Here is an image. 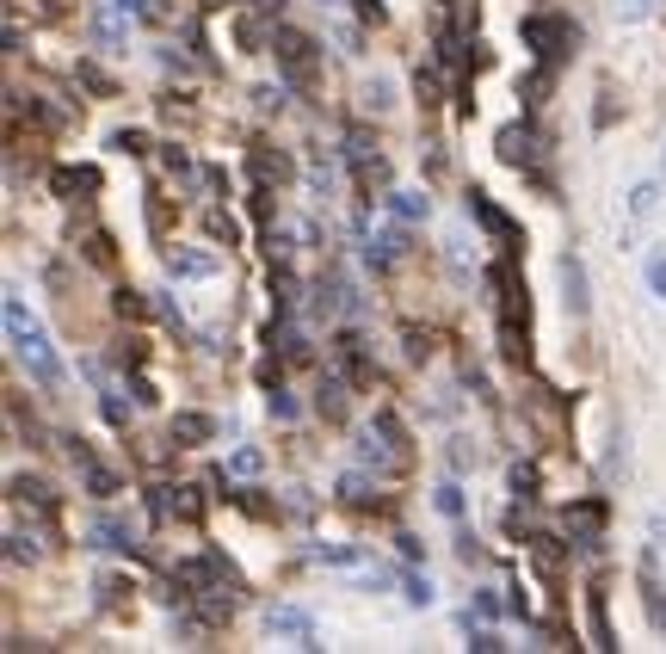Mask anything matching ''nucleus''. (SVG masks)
Wrapping results in <instances>:
<instances>
[{
	"mask_svg": "<svg viewBox=\"0 0 666 654\" xmlns=\"http://www.w3.org/2000/svg\"><path fill=\"white\" fill-rule=\"evenodd\" d=\"M6 340H13V358L32 371L37 389H62V358L50 352V334L25 315V297H19V290H6Z\"/></svg>",
	"mask_w": 666,
	"mask_h": 654,
	"instance_id": "obj_1",
	"label": "nucleus"
},
{
	"mask_svg": "<svg viewBox=\"0 0 666 654\" xmlns=\"http://www.w3.org/2000/svg\"><path fill=\"white\" fill-rule=\"evenodd\" d=\"M272 56H278V74H284V87H315V37L309 32H296V25H278L272 32Z\"/></svg>",
	"mask_w": 666,
	"mask_h": 654,
	"instance_id": "obj_2",
	"label": "nucleus"
},
{
	"mask_svg": "<svg viewBox=\"0 0 666 654\" xmlns=\"http://www.w3.org/2000/svg\"><path fill=\"white\" fill-rule=\"evenodd\" d=\"M574 37L580 32H574L561 13H530L525 19V43H530V56H537L543 69H561V56L574 50Z\"/></svg>",
	"mask_w": 666,
	"mask_h": 654,
	"instance_id": "obj_3",
	"label": "nucleus"
},
{
	"mask_svg": "<svg viewBox=\"0 0 666 654\" xmlns=\"http://www.w3.org/2000/svg\"><path fill=\"white\" fill-rule=\"evenodd\" d=\"M333 365L346 371L352 389H371V383H377V365L364 358V340H358V334H340V340H333Z\"/></svg>",
	"mask_w": 666,
	"mask_h": 654,
	"instance_id": "obj_4",
	"label": "nucleus"
},
{
	"mask_svg": "<svg viewBox=\"0 0 666 654\" xmlns=\"http://www.w3.org/2000/svg\"><path fill=\"white\" fill-rule=\"evenodd\" d=\"M266 630H272V636H290L296 649H321L315 642V618H309L303 605H278V611L266 618Z\"/></svg>",
	"mask_w": 666,
	"mask_h": 654,
	"instance_id": "obj_5",
	"label": "nucleus"
},
{
	"mask_svg": "<svg viewBox=\"0 0 666 654\" xmlns=\"http://www.w3.org/2000/svg\"><path fill=\"white\" fill-rule=\"evenodd\" d=\"M247 167H253V179H259V185H272V179H290V161H284V155H272V142H253V148H247Z\"/></svg>",
	"mask_w": 666,
	"mask_h": 654,
	"instance_id": "obj_6",
	"label": "nucleus"
},
{
	"mask_svg": "<svg viewBox=\"0 0 666 654\" xmlns=\"http://www.w3.org/2000/svg\"><path fill=\"white\" fill-rule=\"evenodd\" d=\"M469 216H482V223H488V229H493V235H500V242H506V247L519 242V229H512V216H506V210L493 204L488 192H469Z\"/></svg>",
	"mask_w": 666,
	"mask_h": 654,
	"instance_id": "obj_7",
	"label": "nucleus"
},
{
	"mask_svg": "<svg viewBox=\"0 0 666 654\" xmlns=\"http://www.w3.org/2000/svg\"><path fill=\"white\" fill-rule=\"evenodd\" d=\"M50 192H56V198H80V192H99V173H93V167H56V173H50Z\"/></svg>",
	"mask_w": 666,
	"mask_h": 654,
	"instance_id": "obj_8",
	"label": "nucleus"
},
{
	"mask_svg": "<svg viewBox=\"0 0 666 654\" xmlns=\"http://www.w3.org/2000/svg\"><path fill=\"white\" fill-rule=\"evenodd\" d=\"M561 290H568V309H574V315H586V309H593V297H586V266H580L574 253L561 260Z\"/></svg>",
	"mask_w": 666,
	"mask_h": 654,
	"instance_id": "obj_9",
	"label": "nucleus"
},
{
	"mask_svg": "<svg viewBox=\"0 0 666 654\" xmlns=\"http://www.w3.org/2000/svg\"><path fill=\"white\" fill-rule=\"evenodd\" d=\"M493 148H500V161L525 167V161H530V130H525V124H506V130L493 137Z\"/></svg>",
	"mask_w": 666,
	"mask_h": 654,
	"instance_id": "obj_10",
	"label": "nucleus"
},
{
	"mask_svg": "<svg viewBox=\"0 0 666 654\" xmlns=\"http://www.w3.org/2000/svg\"><path fill=\"white\" fill-rule=\"evenodd\" d=\"M6 488H13V500H32V507H37L43 518L56 513V494H50V482H37V476H13Z\"/></svg>",
	"mask_w": 666,
	"mask_h": 654,
	"instance_id": "obj_11",
	"label": "nucleus"
},
{
	"mask_svg": "<svg viewBox=\"0 0 666 654\" xmlns=\"http://www.w3.org/2000/svg\"><path fill=\"white\" fill-rule=\"evenodd\" d=\"M174 439H179V445H211V439H216V420H211V413H179V420H174Z\"/></svg>",
	"mask_w": 666,
	"mask_h": 654,
	"instance_id": "obj_12",
	"label": "nucleus"
},
{
	"mask_svg": "<svg viewBox=\"0 0 666 654\" xmlns=\"http://www.w3.org/2000/svg\"><path fill=\"white\" fill-rule=\"evenodd\" d=\"M315 408L327 413V420H346V371H340V377H321Z\"/></svg>",
	"mask_w": 666,
	"mask_h": 654,
	"instance_id": "obj_13",
	"label": "nucleus"
},
{
	"mask_svg": "<svg viewBox=\"0 0 666 654\" xmlns=\"http://www.w3.org/2000/svg\"><path fill=\"white\" fill-rule=\"evenodd\" d=\"M74 81H80L87 93H99V100H111V93H117V81H111L99 62H74Z\"/></svg>",
	"mask_w": 666,
	"mask_h": 654,
	"instance_id": "obj_14",
	"label": "nucleus"
},
{
	"mask_svg": "<svg viewBox=\"0 0 666 654\" xmlns=\"http://www.w3.org/2000/svg\"><path fill=\"white\" fill-rule=\"evenodd\" d=\"M389 216H395V223H420L426 216V192H389Z\"/></svg>",
	"mask_w": 666,
	"mask_h": 654,
	"instance_id": "obj_15",
	"label": "nucleus"
},
{
	"mask_svg": "<svg viewBox=\"0 0 666 654\" xmlns=\"http://www.w3.org/2000/svg\"><path fill=\"white\" fill-rule=\"evenodd\" d=\"M654 204H661V185H654V179H642V185L630 192V223H648Z\"/></svg>",
	"mask_w": 666,
	"mask_h": 654,
	"instance_id": "obj_16",
	"label": "nucleus"
},
{
	"mask_svg": "<svg viewBox=\"0 0 666 654\" xmlns=\"http://www.w3.org/2000/svg\"><path fill=\"white\" fill-rule=\"evenodd\" d=\"M80 476H87V488H93V494H99V500H111V494H117V488H124V476H117V469H106V463H87V469H80Z\"/></svg>",
	"mask_w": 666,
	"mask_h": 654,
	"instance_id": "obj_17",
	"label": "nucleus"
},
{
	"mask_svg": "<svg viewBox=\"0 0 666 654\" xmlns=\"http://www.w3.org/2000/svg\"><path fill=\"white\" fill-rule=\"evenodd\" d=\"M167 266H174V278H211V272H216L211 253H174Z\"/></svg>",
	"mask_w": 666,
	"mask_h": 654,
	"instance_id": "obj_18",
	"label": "nucleus"
},
{
	"mask_svg": "<svg viewBox=\"0 0 666 654\" xmlns=\"http://www.w3.org/2000/svg\"><path fill=\"white\" fill-rule=\"evenodd\" d=\"M586 611H593V649H617V642H611V623H605V586H593Z\"/></svg>",
	"mask_w": 666,
	"mask_h": 654,
	"instance_id": "obj_19",
	"label": "nucleus"
},
{
	"mask_svg": "<svg viewBox=\"0 0 666 654\" xmlns=\"http://www.w3.org/2000/svg\"><path fill=\"white\" fill-rule=\"evenodd\" d=\"M174 513L185 518V525H198V518H204V494H198V488H174Z\"/></svg>",
	"mask_w": 666,
	"mask_h": 654,
	"instance_id": "obj_20",
	"label": "nucleus"
},
{
	"mask_svg": "<svg viewBox=\"0 0 666 654\" xmlns=\"http://www.w3.org/2000/svg\"><path fill=\"white\" fill-rule=\"evenodd\" d=\"M309 555H315V562H327V568H358V562H364V550H346V544H333V550L321 544V550H309Z\"/></svg>",
	"mask_w": 666,
	"mask_h": 654,
	"instance_id": "obj_21",
	"label": "nucleus"
},
{
	"mask_svg": "<svg viewBox=\"0 0 666 654\" xmlns=\"http://www.w3.org/2000/svg\"><path fill=\"white\" fill-rule=\"evenodd\" d=\"M204 229H211L216 242H229V247L241 242V229H235V216H229V210H211V216H204Z\"/></svg>",
	"mask_w": 666,
	"mask_h": 654,
	"instance_id": "obj_22",
	"label": "nucleus"
},
{
	"mask_svg": "<svg viewBox=\"0 0 666 654\" xmlns=\"http://www.w3.org/2000/svg\"><path fill=\"white\" fill-rule=\"evenodd\" d=\"M148 518H155V525L179 518V513H174V488H148Z\"/></svg>",
	"mask_w": 666,
	"mask_h": 654,
	"instance_id": "obj_23",
	"label": "nucleus"
},
{
	"mask_svg": "<svg viewBox=\"0 0 666 654\" xmlns=\"http://www.w3.org/2000/svg\"><path fill=\"white\" fill-rule=\"evenodd\" d=\"M654 19V0H617V25H642Z\"/></svg>",
	"mask_w": 666,
	"mask_h": 654,
	"instance_id": "obj_24",
	"label": "nucleus"
},
{
	"mask_svg": "<svg viewBox=\"0 0 666 654\" xmlns=\"http://www.w3.org/2000/svg\"><path fill=\"white\" fill-rule=\"evenodd\" d=\"M229 500H235V507H247L253 518H272V507L259 500V488H229Z\"/></svg>",
	"mask_w": 666,
	"mask_h": 654,
	"instance_id": "obj_25",
	"label": "nucleus"
},
{
	"mask_svg": "<svg viewBox=\"0 0 666 654\" xmlns=\"http://www.w3.org/2000/svg\"><path fill=\"white\" fill-rule=\"evenodd\" d=\"M229 469H235V476H259V469H266V457H259L253 445H241L235 457H229Z\"/></svg>",
	"mask_w": 666,
	"mask_h": 654,
	"instance_id": "obj_26",
	"label": "nucleus"
},
{
	"mask_svg": "<svg viewBox=\"0 0 666 654\" xmlns=\"http://www.w3.org/2000/svg\"><path fill=\"white\" fill-rule=\"evenodd\" d=\"M111 148L117 155H148V137L142 130H111Z\"/></svg>",
	"mask_w": 666,
	"mask_h": 654,
	"instance_id": "obj_27",
	"label": "nucleus"
},
{
	"mask_svg": "<svg viewBox=\"0 0 666 654\" xmlns=\"http://www.w3.org/2000/svg\"><path fill=\"white\" fill-rule=\"evenodd\" d=\"M161 167L174 173V179H192V155H185V148L174 142V148H161Z\"/></svg>",
	"mask_w": 666,
	"mask_h": 654,
	"instance_id": "obj_28",
	"label": "nucleus"
},
{
	"mask_svg": "<svg viewBox=\"0 0 666 654\" xmlns=\"http://www.w3.org/2000/svg\"><path fill=\"white\" fill-rule=\"evenodd\" d=\"M340 500H346V507H364V500H371V482H364V476H340Z\"/></svg>",
	"mask_w": 666,
	"mask_h": 654,
	"instance_id": "obj_29",
	"label": "nucleus"
},
{
	"mask_svg": "<svg viewBox=\"0 0 666 654\" xmlns=\"http://www.w3.org/2000/svg\"><path fill=\"white\" fill-rule=\"evenodd\" d=\"M432 500H438V513H445V518H463V488H456V482H445Z\"/></svg>",
	"mask_w": 666,
	"mask_h": 654,
	"instance_id": "obj_30",
	"label": "nucleus"
},
{
	"mask_svg": "<svg viewBox=\"0 0 666 654\" xmlns=\"http://www.w3.org/2000/svg\"><path fill=\"white\" fill-rule=\"evenodd\" d=\"M266 408L278 413V420H296V402H290V389H284V383H272V395H266Z\"/></svg>",
	"mask_w": 666,
	"mask_h": 654,
	"instance_id": "obj_31",
	"label": "nucleus"
},
{
	"mask_svg": "<svg viewBox=\"0 0 666 654\" xmlns=\"http://www.w3.org/2000/svg\"><path fill=\"white\" fill-rule=\"evenodd\" d=\"M469 649H482V654H500L506 642H500L493 630H475V618H469Z\"/></svg>",
	"mask_w": 666,
	"mask_h": 654,
	"instance_id": "obj_32",
	"label": "nucleus"
},
{
	"mask_svg": "<svg viewBox=\"0 0 666 654\" xmlns=\"http://www.w3.org/2000/svg\"><path fill=\"white\" fill-rule=\"evenodd\" d=\"M648 290L666 303V253H654V260H648Z\"/></svg>",
	"mask_w": 666,
	"mask_h": 654,
	"instance_id": "obj_33",
	"label": "nucleus"
},
{
	"mask_svg": "<svg viewBox=\"0 0 666 654\" xmlns=\"http://www.w3.org/2000/svg\"><path fill=\"white\" fill-rule=\"evenodd\" d=\"M106 420H111V426H130V408H124L117 389H106Z\"/></svg>",
	"mask_w": 666,
	"mask_h": 654,
	"instance_id": "obj_34",
	"label": "nucleus"
},
{
	"mask_svg": "<svg viewBox=\"0 0 666 654\" xmlns=\"http://www.w3.org/2000/svg\"><path fill=\"white\" fill-rule=\"evenodd\" d=\"M408 605H432V581L426 574H408Z\"/></svg>",
	"mask_w": 666,
	"mask_h": 654,
	"instance_id": "obj_35",
	"label": "nucleus"
},
{
	"mask_svg": "<svg viewBox=\"0 0 666 654\" xmlns=\"http://www.w3.org/2000/svg\"><path fill=\"white\" fill-rule=\"evenodd\" d=\"M364 105H371V111H389V105H395V93L377 81V87H364Z\"/></svg>",
	"mask_w": 666,
	"mask_h": 654,
	"instance_id": "obj_36",
	"label": "nucleus"
},
{
	"mask_svg": "<svg viewBox=\"0 0 666 654\" xmlns=\"http://www.w3.org/2000/svg\"><path fill=\"white\" fill-rule=\"evenodd\" d=\"M358 19H364V25H383L389 6H383V0H358Z\"/></svg>",
	"mask_w": 666,
	"mask_h": 654,
	"instance_id": "obj_37",
	"label": "nucleus"
},
{
	"mask_svg": "<svg viewBox=\"0 0 666 654\" xmlns=\"http://www.w3.org/2000/svg\"><path fill=\"white\" fill-rule=\"evenodd\" d=\"M87 260H93V266H111V242H106V235L87 242Z\"/></svg>",
	"mask_w": 666,
	"mask_h": 654,
	"instance_id": "obj_38",
	"label": "nucleus"
},
{
	"mask_svg": "<svg viewBox=\"0 0 666 654\" xmlns=\"http://www.w3.org/2000/svg\"><path fill=\"white\" fill-rule=\"evenodd\" d=\"M253 100H259V111H278V105H284V87H259Z\"/></svg>",
	"mask_w": 666,
	"mask_h": 654,
	"instance_id": "obj_39",
	"label": "nucleus"
},
{
	"mask_svg": "<svg viewBox=\"0 0 666 654\" xmlns=\"http://www.w3.org/2000/svg\"><path fill=\"white\" fill-rule=\"evenodd\" d=\"M142 309H148V303H142L136 290H117V315H142Z\"/></svg>",
	"mask_w": 666,
	"mask_h": 654,
	"instance_id": "obj_40",
	"label": "nucleus"
},
{
	"mask_svg": "<svg viewBox=\"0 0 666 654\" xmlns=\"http://www.w3.org/2000/svg\"><path fill=\"white\" fill-rule=\"evenodd\" d=\"M426 352H432V346H426V334H420V327H408V358H426Z\"/></svg>",
	"mask_w": 666,
	"mask_h": 654,
	"instance_id": "obj_41",
	"label": "nucleus"
},
{
	"mask_svg": "<svg viewBox=\"0 0 666 654\" xmlns=\"http://www.w3.org/2000/svg\"><path fill=\"white\" fill-rule=\"evenodd\" d=\"M111 13H148V6H142V0H106Z\"/></svg>",
	"mask_w": 666,
	"mask_h": 654,
	"instance_id": "obj_42",
	"label": "nucleus"
}]
</instances>
